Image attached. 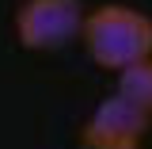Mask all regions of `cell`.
<instances>
[{
	"label": "cell",
	"instance_id": "6da1fadb",
	"mask_svg": "<svg viewBox=\"0 0 152 149\" xmlns=\"http://www.w3.org/2000/svg\"><path fill=\"white\" fill-rule=\"evenodd\" d=\"M84 50L103 69H126L152 57V19L129 4H103L84 16Z\"/></svg>",
	"mask_w": 152,
	"mask_h": 149
},
{
	"label": "cell",
	"instance_id": "7a4b0ae2",
	"mask_svg": "<svg viewBox=\"0 0 152 149\" xmlns=\"http://www.w3.org/2000/svg\"><path fill=\"white\" fill-rule=\"evenodd\" d=\"M84 35L80 0H23L15 12V38L23 50L53 54Z\"/></svg>",
	"mask_w": 152,
	"mask_h": 149
},
{
	"label": "cell",
	"instance_id": "3957f363",
	"mask_svg": "<svg viewBox=\"0 0 152 149\" xmlns=\"http://www.w3.org/2000/svg\"><path fill=\"white\" fill-rule=\"evenodd\" d=\"M148 126L152 115L145 107H137L126 96L114 92L88 115L80 142H84V149H141L148 138Z\"/></svg>",
	"mask_w": 152,
	"mask_h": 149
},
{
	"label": "cell",
	"instance_id": "277c9868",
	"mask_svg": "<svg viewBox=\"0 0 152 149\" xmlns=\"http://www.w3.org/2000/svg\"><path fill=\"white\" fill-rule=\"evenodd\" d=\"M114 92L152 115V57H141L126 69H118V88Z\"/></svg>",
	"mask_w": 152,
	"mask_h": 149
}]
</instances>
